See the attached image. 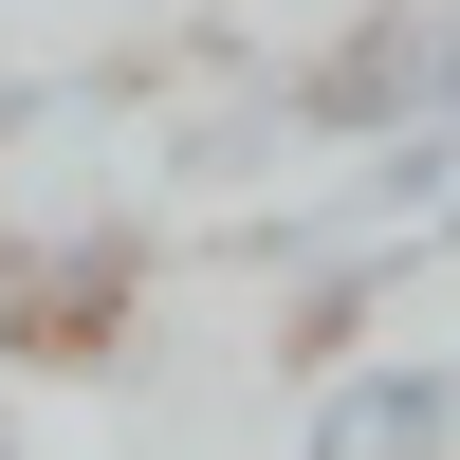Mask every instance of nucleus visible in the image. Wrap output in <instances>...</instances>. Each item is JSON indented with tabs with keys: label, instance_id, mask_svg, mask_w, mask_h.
<instances>
[{
	"label": "nucleus",
	"instance_id": "20e7f679",
	"mask_svg": "<svg viewBox=\"0 0 460 460\" xmlns=\"http://www.w3.org/2000/svg\"><path fill=\"white\" fill-rule=\"evenodd\" d=\"M19 129H37V74H19V56H0V147H19Z\"/></svg>",
	"mask_w": 460,
	"mask_h": 460
},
{
	"label": "nucleus",
	"instance_id": "7ed1b4c3",
	"mask_svg": "<svg viewBox=\"0 0 460 460\" xmlns=\"http://www.w3.org/2000/svg\"><path fill=\"white\" fill-rule=\"evenodd\" d=\"M350 240H387L405 277L460 258V111H442V129H405V147H350Z\"/></svg>",
	"mask_w": 460,
	"mask_h": 460
},
{
	"label": "nucleus",
	"instance_id": "f257e3e1",
	"mask_svg": "<svg viewBox=\"0 0 460 460\" xmlns=\"http://www.w3.org/2000/svg\"><path fill=\"white\" fill-rule=\"evenodd\" d=\"M460 111V0H332L314 37L277 56V147H405Z\"/></svg>",
	"mask_w": 460,
	"mask_h": 460
},
{
	"label": "nucleus",
	"instance_id": "f03ea898",
	"mask_svg": "<svg viewBox=\"0 0 460 460\" xmlns=\"http://www.w3.org/2000/svg\"><path fill=\"white\" fill-rule=\"evenodd\" d=\"M295 460H460V350H332L295 405Z\"/></svg>",
	"mask_w": 460,
	"mask_h": 460
},
{
	"label": "nucleus",
	"instance_id": "39448f33",
	"mask_svg": "<svg viewBox=\"0 0 460 460\" xmlns=\"http://www.w3.org/2000/svg\"><path fill=\"white\" fill-rule=\"evenodd\" d=\"M0 460H37V424H19V350H0Z\"/></svg>",
	"mask_w": 460,
	"mask_h": 460
}]
</instances>
